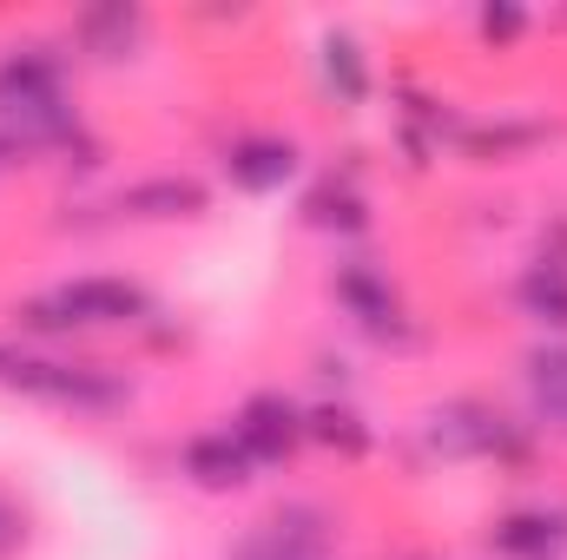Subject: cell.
<instances>
[{"instance_id": "ba28073f", "label": "cell", "mask_w": 567, "mask_h": 560, "mask_svg": "<svg viewBox=\"0 0 567 560\" xmlns=\"http://www.w3.org/2000/svg\"><path fill=\"white\" fill-rule=\"evenodd\" d=\"M522 303L542 317V323H555V330H567V265H535L528 278H522Z\"/></svg>"}, {"instance_id": "5bb4252c", "label": "cell", "mask_w": 567, "mask_h": 560, "mask_svg": "<svg viewBox=\"0 0 567 560\" xmlns=\"http://www.w3.org/2000/svg\"><path fill=\"white\" fill-rule=\"evenodd\" d=\"M7 535H13V528H7V515H0V541H7Z\"/></svg>"}, {"instance_id": "6da1fadb", "label": "cell", "mask_w": 567, "mask_h": 560, "mask_svg": "<svg viewBox=\"0 0 567 560\" xmlns=\"http://www.w3.org/2000/svg\"><path fill=\"white\" fill-rule=\"evenodd\" d=\"M145 310H152V297L133 278H73L53 297H40L27 317L40 330H113V323H140Z\"/></svg>"}, {"instance_id": "7c38bea8", "label": "cell", "mask_w": 567, "mask_h": 560, "mask_svg": "<svg viewBox=\"0 0 567 560\" xmlns=\"http://www.w3.org/2000/svg\"><path fill=\"white\" fill-rule=\"evenodd\" d=\"M330 80H343V100H363V60L350 40H330Z\"/></svg>"}, {"instance_id": "52a82bcc", "label": "cell", "mask_w": 567, "mask_h": 560, "mask_svg": "<svg viewBox=\"0 0 567 560\" xmlns=\"http://www.w3.org/2000/svg\"><path fill=\"white\" fill-rule=\"evenodd\" d=\"M126 211H140V218H185V211H205V191L192 178H152V185L126 191Z\"/></svg>"}, {"instance_id": "4fadbf2b", "label": "cell", "mask_w": 567, "mask_h": 560, "mask_svg": "<svg viewBox=\"0 0 567 560\" xmlns=\"http://www.w3.org/2000/svg\"><path fill=\"white\" fill-rule=\"evenodd\" d=\"M482 33H502L508 40V33H522V13H482Z\"/></svg>"}, {"instance_id": "8fae6325", "label": "cell", "mask_w": 567, "mask_h": 560, "mask_svg": "<svg viewBox=\"0 0 567 560\" xmlns=\"http://www.w3.org/2000/svg\"><path fill=\"white\" fill-rule=\"evenodd\" d=\"M343 297L363 310V323H383V317H390V290L377 278H363V271H343Z\"/></svg>"}, {"instance_id": "277c9868", "label": "cell", "mask_w": 567, "mask_h": 560, "mask_svg": "<svg viewBox=\"0 0 567 560\" xmlns=\"http://www.w3.org/2000/svg\"><path fill=\"white\" fill-rule=\"evenodd\" d=\"M0 106L13 120H60V73L47 60H7L0 66Z\"/></svg>"}, {"instance_id": "5b68a950", "label": "cell", "mask_w": 567, "mask_h": 560, "mask_svg": "<svg viewBox=\"0 0 567 560\" xmlns=\"http://www.w3.org/2000/svg\"><path fill=\"white\" fill-rule=\"evenodd\" d=\"M225 172H231V185H245V191H278L284 178L297 172V145L290 139H238L225 152Z\"/></svg>"}, {"instance_id": "30bf717a", "label": "cell", "mask_w": 567, "mask_h": 560, "mask_svg": "<svg viewBox=\"0 0 567 560\" xmlns=\"http://www.w3.org/2000/svg\"><path fill=\"white\" fill-rule=\"evenodd\" d=\"M535 390H542V403L567 416V350H548V356H535Z\"/></svg>"}, {"instance_id": "3957f363", "label": "cell", "mask_w": 567, "mask_h": 560, "mask_svg": "<svg viewBox=\"0 0 567 560\" xmlns=\"http://www.w3.org/2000/svg\"><path fill=\"white\" fill-rule=\"evenodd\" d=\"M231 435L245 442V455H251V462H284V455L297 448L303 422H297V409H290L284 396H251V403H245V416L231 422Z\"/></svg>"}, {"instance_id": "9c48e42d", "label": "cell", "mask_w": 567, "mask_h": 560, "mask_svg": "<svg viewBox=\"0 0 567 560\" xmlns=\"http://www.w3.org/2000/svg\"><path fill=\"white\" fill-rule=\"evenodd\" d=\"M508 554H555V541H561V528L548 521V515H515V521H502V535H495Z\"/></svg>"}, {"instance_id": "7a4b0ae2", "label": "cell", "mask_w": 567, "mask_h": 560, "mask_svg": "<svg viewBox=\"0 0 567 560\" xmlns=\"http://www.w3.org/2000/svg\"><path fill=\"white\" fill-rule=\"evenodd\" d=\"M0 383L7 390H27V396H47V403H73V409H113L126 390L93 376V370H73V363H47V356H13L0 350Z\"/></svg>"}, {"instance_id": "8992f818", "label": "cell", "mask_w": 567, "mask_h": 560, "mask_svg": "<svg viewBox=\"0 0 567 560\" xmlns=\"http://www.w3.org/2000/svg\"><path fill=\"white\" fill-rule=\"evenodd\" d=\"M185 468H192V481H205V488H238V481H251V455H245V442L231 435V428H212V435H198L192 448H185Z\"/></svg>"}]
</instances>
